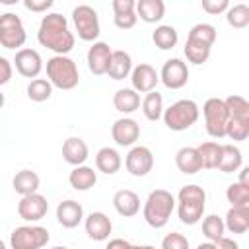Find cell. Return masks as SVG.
I'll list each match as a JSON object with an SVG mask.
<instances>
[{
	"instance_id": "1",
	"label": "cell",
	"mask_w": 249,
	"mask_h": 249,
	"mask_svg": "<svg viewBox=\"0 0 249 249\" xmlns=\"http://www.w3.org/2000/svg\"><path fill=\"white\" fill-rule=\"evenodd\" d=\"M37 41L43 47H47L49 51H53L54 54H68L74 49L76 37L68 29L66 18L62 14L51 12V14L43 16V19L39 23Z\"/></svg>"
},
{
	"instance_id": "2",
	"label": "cell",
	"mask_w": 249,
	"mask_h": 249,
	"mask_svg": "<svg viewBox=\"0 0 249 249\" xmlns=\"http://www.w3.org/2000/svg\"><path fill=\"white\" fill-rule=\"evenodd\" d=\"M206 208V193L198 185H185L177 193V214L185 226L200 222Z\"/></svg>"
},
{
	"instance_id": "3",
	"label": "cell",
	"mask_w": 249,
	"mask_h": 249,
	"mask_svg": "<svg viewBox=\"0 0 249 249\" xmlns=\"http://www.w3.org/2000/svg\"><path fill=\"white\" fill-rule=\"evenodd\" d=\"M173 210H175V196L165 189H156L148 195L142 206V216L148 226L160 230L169 222Z\"/></svg>"
},
{
	"instance_id": "4",
	"label": "cell",
	"mask_w": 249,
	"mask_h": 249,
	"mask_svg": "<svg viewBox=\"0 0 249 249\" xmlns=\"http://www.w3.org/2000/svg\"><path fill=\"white\" fill-rule=\"evenodd\" d=\"M47 80L53 88L74 89L80 84V72L76 62L68 54H54L47 60Z\"/></svg>"
},
{
	"instance_id": "5",
	"label": "cell",
	"mask_w": 249,
	"mask_h": 249,
	"mask_svg": "<svg viewBox=\"0 0 249 249\" xmlns=\"http://www.w3.org/2000/svg\"><path fill=\"white\" fill-rule=\"evenodd\" d=\"M200 117V109L196 105V101L193 99H179L175 103H171L165 111H163V123L169 130L181 132L191 128Z\"/></svg>"
},
{
	"instance_id": "6",
	"label": "cell",
	"mask_w": 249,
	"mask_h": 249,
	"mask_svg": "<svg viewBox=\"0 0 249 249\" xmlns=\"http://www.w3.org/2000/svg\"><path fill=\"white\" fill-rule=\"evenodd\" d=\"M202 115H204L206 132L212 138H224L230 123V109L226 105V99H220V97L206 99L202 105Z\"/></svg>"
},
{
	"instance_id": "7",
	"label": "cell",
	"mask_w": 249,
	"mask_h": 249,
	"mask_svg": "<svg viewBox=\"0 0 249 249\" xmlns=\"http://www.w3.org/2000/svg\"><path fill=\"white\" fill-rule=\"evenodd\" d=\"M72 21H74V27H76V33L82 41H88V43H95L99 33H101V27H99V18H97V12L88 6V4H78L74 10H72Z\"/></svg>"
},
{
	"instance_id": "8",
	"label": "cell",
	"mask_w": 249,
	"mask_h": 249,
	"mask_svg": "<svg viewBox=\"0 0 249 249\" xmlns=\"http://www.w3.org/2000/svg\"><path fill=\"white\" fill-rule=\"evenodd\" d=\"M51 235L43 226H18L10 235L12 249H43Z\"/></svg>"
},
{
	"instance_id": "9",
	"label": "cell",
	"mask_w": 249,
	"mask_h": 249,
	"mask_svg": "<svg viewBox=\"0 0 249 249\" xmlns=\"http://www.w3.org/2000/svg\"><path fill=\"white\" fill-rule=\"evenodd\" d=\"M27 39L23 21L19 19V16L6 12L0 18V45L4 49H18L21 51L23 43Z\"/></svg>"
},
{
	"instance_id": "10",
	"label": "cell",
	"mask_w": 249,
	"mask_h": 249,
	"mask_svg": "<svg viewBox=\"0 0 249 249\" xmlns=\"http://www.w3.org/2000/svg\"><path fill=\"white\" fill-rule=\"evenodd\" d=\"M160 80L167 89H181L189 82L187 62L181 58H167L160 70Z\"/></svg>"
},
{
	"instance_id": "11",
	"label": "cell",
	"mask_w": 249,
	"mask_h": 249,
	"mask_svg": "<svg viewBox=\"0 0 249 249\" xmlns=\"http://www.w3.org/2000/svg\"><path fill=\"white\" fill-rule=\"evenodd\" d=\"M124 167L134 177H146L154 167V154L146 146H132L124 158Z\"/></svg>"
},
{
	"instance_id": "12",
	"label": "cell",
	"mask_w": 249,
	"mask_h": 249,
	"mask_svg": "<svg viewBox=\"0 0 249 249\" xmlns=\"http://www.w3.org/2000/svg\"><path fill=\"white\" fill-rule=\"evenodd\" d=\"M47 212H49V200L39 193L21 196V200L18 202V216L25 222H39L47 216Z\"/></svg>"
},
{
	"instance_id": "13",
	"label": "cell",
	"mask_w": 249,
	"mask_h": 249,
	"mask_svg": "<svg viewBox=\"0 0 249 249\" xmlns=\"http://www.w3.org/2000/svg\"><path fill=\"white\" fill-rule=\"evenodd\" d=\"M111 54H113V49L105 41H95L88 49V54H86L89 72L95 74V76L107 74V68H109V62H111Z\"/></svg>"
},
{
	"instance_id": "14",
	"label": "cell",
	"mask_w": 249,
	"mask_h": 249,
	"mask_svg": "<svg viewBox=\"0 0 249 249\" xmlns=\"http://www.w3.org/2000/svg\"><path fill=\"white\" fill-rule=\"evenodd\" d=\"M14 66L16 70L23 76V78H37L43 70V58L41 54L35 51V49H27L23 47L21 51L16 53V58H14Z\"/></svg>"
},
{
	"instance_id": "15",
	"label": "cell",
	"mask_w": 249,
	"mask_h": 249,
	"mask_svg": "<svg viewBox=\"0 0 249 249\" xmlns=\"http://www.w3.org/2000/svg\"><path fill=\"white\" fill-rule=\"evenodd\" d=\"M160 82V74L156 72V68L148 62H140L134 66L132 74H130V84L132 89H136L138 93H150L156 91V86Z\"/></svg>"
},
{
	"instance_id": "16",
	"label": "cell",
	"mask_w": 249,
	"mask_h": 249,
	"mask_svg": "<svg viewBox=\"0 0 249 249\" xmlns=\"http://www.w3.org/2000/svg\"><path fill=\"white\" fill-rule=\"evenodd\" d=\"M111 136L117 146H134L140 138V124L130 117H121L113 123Z\"/></svg>"
},
{
	"instance_id": "17",
	"label": "cell",
	"mask_w": 249,
	"mask_h": 249,
	"mask_svg": "<svg viewBox=\"0 0 249 249\" xmlns=\"http://www.w3.org/2000/svg\"><path fill=\"white\" fill-rule=\"evenodd\" d=\"M84 228H86V233L89 239L93 241H105L109 239L111 231H113V224H111V218L105 214V212H89L84 220Z\"/></svg>"
},
{
	"instance_id": "18",
	"label": "cell",
	"mask_w": 249,
	"mask_h": 249,
	"mask_svg": "<svg viewBox=\"0 0 249 249\" xmlns=\"http://www.w3.org/2000/svg\"><path fill=\"white\" fill-rule=\"evenodd\" d=\"M89 156V148L88 144L80 138V136H70L64 140L62 144V158L66 163L78 167V165H86V160Z\"/></svg>"
},
{
	"instance_id": "19",
	"label": "cell",
	"mask_w": 249,
	"mask_h": 249,
	"mask_svg": "<svg viewBox=\"0 0 249 249\" xmlns=\"http://www.w3.org/2000/svg\"><path fill=\"white\" fill-rule=\"evenodd\" d=\"M56 220H58V224L62 228H68V230L80 226V222L84 220V208H82V204L76 202V200H72V198L58 202V206H56Z\"/></svg>"
},
{
	"instance_id": "20",
	"label": "cell",
	"mask_w": 249,
	"mask_h": 249,
	"mask_svg": "<svg viewBox=\"0 0 249 249\" xmlns=\"http://www.w3.org/2000/svg\"><path fill=\"white\" fill-rule=\"evenodd\" d=\"M113 206L123 218H132L140 212V196L130 189H121L113 195Z\"/></svg>"
},
{
	"instance_id": "21",
	"label": "cell",
	"mask_w": 249,
	"mask_h": 249,
	"mask_svg": "<svg viewBox=\"0 0 249 249\" xmlns=\"http://www.w3.org/2000/svg\"><path fill=\"white\" fill-rule=\"evenodd\" d=\"M175 165L181 173L185 175H195L202 169V158L198 154V148L193 146H183L175 154Z\"/></svg>"
},
{
	"instance_id": "22",
	"label": "cell",
	"mask_w": 249,
	"mask_h": 249,
	"mask_svg": "<svg viewBox=\"0 0 249 249\" xmlns=\"http://www.w3.org/2000/svg\"><path fill=\"white\" fill-rule=\"evenodd\" d=\"M134 66H132V56L126 53V51H113L111 54V62H109V68H107V76L113 78V80H124L132 74Z\"/></svg>"
},
{
	"instance_id": "23",
	"label": "cell",
	"mask_w": 249,
	"mask_h": 249,
	"mask_svg": "<svg viewBox=\"0 0 249 249\" xmlns=\"http://www.w3.org/2000/svg\"><path fill=\"white\" fill-rule=\"evenodd\" d=\"M113 105H115V109H117L119 113L130 115V113H134L136 109H140V105H142L140 93H138L136 89H132V88H121V89H117L115 95H113Z\"/></svg>"
},
{
	"instance_id": "24",
	"label": "cell",
	"mask_w": 249,
	"mask_h": 249,
	"mask_svg": "<svg viewBox=\"0 0 249 249\" xmlns=\"http://www.w3.org/2000/svg\"><path fill=\"white\" fill-rule=\"evenodd\" d=\"M121 165H123V160H121V154L115 148L103 146L101 150H97V154H95L97 171H101L105 175H115L121 169Z\"/></svg>"
},
{
	"instance_id": "25",
	"label": "cell",
	"mask_w": 249,
	"mask_h": 249,
	"mask_svg": "<svg viewBox=\"0 0 249 249\" xmlns=\"http://www.w3.org/2000/svg\"><path fill=\"white\" fill-rule=\"evenodd\" d=\"M226 230L231 233H245L249 230V202L241 206H231L226 212Z\"/></svg>"
},
{
	"instance_id": "26",
	"label": "cell",
	"mask_w": 249,
	"mask_h": 249,
	"mask_svg": "<svg viewBox=\"0 0 249 249\" xmlns=\"http://www.w3.org/2000/svg\"><path fill=\"white\" fill-rule=\"evenodd\" d=\"M136 16L146 23H158L165 16V4L163 0H138Z\"/></svg>"
},
{
	"instance_id": "27",
	"label": "cell",
	"mask_w": 249,
	"mask_h": 249,
	"mask_svg": "<svg viewBox=\"0 0 249 249\" xmlns=\"http://www.w3.org/2000/svg\"><path fill=\"white\" fill-rule=\"evenodd\" d=\"M68 183L76 191H89L97 183V171H93V167L89 165H78L70 171Z\"/></svg>"
},
{
	"instance_id": "28",
	"label": "cell",
	"mask_w": 249,
	"mask_h": 249,
	"mask_svg": "<svg viewBox=\"0 0 249 249\" xmlns=\"http://www.w3.org/2000/svg\"><path fill=\"white\" fill-rule=\"evenodd\" d=\"M39 185H41V179H39V175H37L35 171H31V169H21V171H18V173L14 175V179H12L14 191H16L18 195H21V196H27V195L37 193Z\"/></svg>"
},
{
	"instance_id": "29",
	"label": "cell",
	"mask_w": 249,
	"mask_h": 249,
	"mask_svg": "<svg viewBox=\"0 0 249 249\" xmlns=\"http://www.w3.org/2000/svg\"><path fill=\"white\" fill-rule=\"evenodd\" d=\"M241 163H243L241 150L235 144H222V160H220L218 169L222 173H233L241 167Z\"/></svg>"
},
{
	"instance_id": "30",
	"label": "cell",
	"mask_w": 249,
	"mask_h": 249,
	"mask_svg": "<svg viewBox=\"0 0 249 249\" xmlns=\"http://www.w3.org/2000/svg\"><path fill=\"white\" fill-rule=\"evenodd\" d=\"M152 41H154V45H156L160 51H169V49H173V47L177 45L179 33H177V29H175L173 25L161 23V25H158V27L154 29Z\"/></svg>"
},
{
	"instance_id": "31",
	"label": "cell",
	"mask_w": 249,
	"mask_h": 249,
	"mask_svg": "<svg viewBox=\"0 0 249 249\" xmlns=\"http://www.w3.org/2000/svg\"><path fill=\"white\" fill-rule=\"evenodd\" d=\"M183 51H185L187 60L198 66V64H204L210 58L212 47L206 45V43H202V41H196V39H189L187 37V43H185V49Z\"/></svg>"
},
{
	"instance_id": "32",
	"label": "cell",
	"mask_w": 249,
	"mask_h": 249,
	"mask_svg": "<svg viewBox=\"0 0 249 249\" xmlns=\"http://www.w3.org/2000/svg\"><path fill=\"white\" fill-rule=\"evenodd\" d=\"M196 148H198V154L202 158V167L204 169H218L220 160H222V144H218L214 140H208V142H202Z\"/></svg>"
},
{
	"instance_id": "33",
	"label": "cell",
	"mask_w": 249,
	"mask_h": 249,
	"mask_svg": "<svg viewBox=\"0 0 249 249\" xmlns=\"http://www.w3.org/2000/svg\"><path fill=\"white\" fill-rule=\"evenodd\" d=\"M163 97H161V93H158V91H150V93H146L144 95V99H142V113H144V117L148 119V121H158V119H161L163 117Z\"/></svg>"
},
{
	"instance_id": "34",
	"label": "cell",
	"mask_w": 249,
	"mask_h": 249,
	"mask_svg": "<svg viewBox=\"0 0 249 249\" xmlns=\"http://www.w3.org/2000/svg\"><path fill=\"white\" fill-rule=\"evenodd\" d=\"M53 95V84L45 78H35L27 86V97L35 103H43Z\"/></svg>"
},
{
	"instance_id": "35",
	"label": "cell",
	"mask_w": 249,
	"mask_h": 249,
	"mask_svg": "<svg viewBox=\"0 0 249 249\" xmlns=\"http://www.w3.org/2000/svg\"><path fill=\"white\" fill-rule=\"evenodd\" d=\"M224 231H226V222L216 216V214H208L204 220H202V233L208 241H218L220 237H224Z\"/></svg>"
},
{
	"instance_id": "36",
	"label": "cell",
	"mask_w": 249,
	"mask_h": 249,
	"mask_svg": "<svg viewBox=\"0 0 249 249\" xmlns=\"http://www.w3.org/2000/svg\"><path fill=\"white\" fill-rule=\"evenodd\" d=\"M226 21L233 29H243L249 25V6L247 4H233L226 12Z\"/></svg>"
},
{
	"instance_id": "37",
	"label": "cell",
	"mask_w": 249,
	"mask_h": 249,
	"mask_svg": "<svg viewBox=\"0 0 249 249\" xmlns=\"http://www.w3.org/2000/svg\"><path fill=\"white\" fill-rule=\"evenodd\" d=\"M226 105L230 109V117L249 123V101L245 97H241V95H228L226 97Z\"/></svg>"
},
{
	"instance_id": "38",
	"label": "cell",
	"mask_w": 249,
	"mask_h": 249,
	"mask_svg": "<svg viewBox=\"0 0 249 249\" xmlns=\"http://www.w3.org/2000/svg\"><path fill=\"white\" fill-rule=\"evenodd\" d=\"M216 27L212 25V23H196V25H193L191 27V31H189V39H196V41H202V43H206V45H214V41H216Z\"/></svg>"
},
{
	"instance_id": "39",
	"label": "cell",
	"mask_w": 249,
	"mask_h": 249,
	"mask_svg": "<svg viewBox=\"0 0 249 249\" xmlns=\"http://www.w3.org/2000/svg\"><path fill=\"white\" fill-rule=\"evenodd\" d=\"M226 198L231 206H241L249 202V189L243 187L241 183H231L226 189Z\"/></svg>"
},
{
	"instance_id": "40",
	"label": "cell",
	"mask_w": 249,
	"mask_h": 249,
	"mask_svg": "<svg viewBox=\"0 0 249 249\" xmlns=\"http://www.w3.org/2000/svg\"><path fill=\"white\" fill-rule=\"evenodd\" d=\"M226 136L230 140H235V142L245 140L249 136V123L230 117V123H228V128H226Z\"/></svg>"
},
{
	"instance_id": "41",
	"label": "cell",
	"mask_w": 249,
	"mask_h": 249,
	"mask_svg": "<svg viewBox=\"0 0 249 249\" xmlns=\"http://www.w3.org/2000/svg\"><path fill=\"white\" fill-rule=\"evenodd\" d=\"M161 249H189V239L179 231H171L161 239Z\"/></svg>"
},
{
	"instance_id": "42",
	"label": "cell",
	"mask_w": 249,
	"mask_h": 249,
	"mask_svg": "<svg viewBox=\"0 0 249 249\" xmlns=\"http://www.w3.org/2000/svg\"><path fill=\"white\" fill-rule=\"evenodd\" d=\"M230 2L228 0H202V10L210 16H218L230 10Z\"/></svg>"
},
{
	"instance_id": "43",
	"label": "cell",
	"mask_w": 249,
	"mask_h": 249,
	"mask_svg": "<svg viewBox=\"0 0 249 249\" xmlns=\"http://www.w3.org/2000/svg\"><path fill=\"white\" fill-rule=\"evenodd\" d=\"M138 21V16L136 12H130V14H119V16H113V23L119 27V29H132Z\"/></svg>"
},
{
	"instance_id": "44",
	"label": "cell",
	"mask_w": 249,
	"mask_h": 249,
	"mask_svg": "<svg viewBox=\"0 0 249 249\" xmlns=\"http://www.w3.org/2000/svg\"><path fill=\"white\" fill-rule=\"evenodd\" d=\"M111 8H113V14L119 16V14H130V12H136V2L134 0H113L111 2Z\"/></svg>"
},
{
	"instance_id": "45",
	"label": "cell",
	"mask_w": 249,
	"mask_h": 249,
	"mask_svg": "<svg viewBox=\"0 0 249 249\" xmlns=\"http://www.w3.org/2000/svg\"><path fill=\"white\" fill-rule=\"evenodd\" d=\"M53 0H23V6L27 8V10H31V12H35V14H43V12H47L49 8H53Z\"/></svg>"
},
{
	"instance_id": "46",
	"label": "cell",
	"mask_w": 249,
	"mask_h": 249,
	"mask_svg": "<svg viewBox=\"0 0 249 249\" xmlns=\"http://www.w3.org/2000/svg\"><path fill=\"white\" fill-rule=\"evenodd\" d=\"M12 78V62L6 56H0V84H8Z\"/></svg>"
},
{
	"instance_id": "47",
	"label": "cell",
	"mask_w": 249,
	"mask_h": 249,
	"mask_svg": "<svg viewBox=\"0 0 249 249\" xmlns=\"http://www.w3.org/2000/svg\"><path fill=\"white\" fill-rule=\"evenodd\" d=\"M214 245H216V249H239V245H237V241H233L231 237H220L218 241H214Z\"/></svg>"
},
{
	"instance_id": "48",
	"label": "cell",
	"mask_w": 249,
	"mask_h": 249,
	"mask_svg": "<svg viewBox=\"0 0 249 249\" xmlns=\"http://www.w3.org/2000/svg\"><path fill=\"white\" fill-rule=\"evenodd\" d=\"M105 249H132V243H128L126 239H121V237H115L107 243Z\"/></svg>"
},
{
	"instance_id": "49",
	"label": "cell",
	"mask_w": 249,
	"mask_h": 249,
	"mask_svg": "<svg viewBox=\"0 0 249 249\" xmlns=\"http://www.w3.org/2000/svg\"><path fill=\"white\" fill-rule=\"evenodd\" d=\"M237 183H241L243 187H247V189H249V165L241 167V171H239V177H237Z\"/></svg>"
},
{
	"instance_id": "50",
	"label": "cell",
	"mask_w": 249,
	"mask_h": 249,
	"mask_svg": "<svg viewBox=\"0 0 249 249\" xmlns=\"http://www.w3.org/2000/svg\"><path fill=\"white\" fill-rule=\"evenodd\" d=\"M196 249H216V245L212 241H206V243H198Z\"/></svg>"
},
{
	"instance_id": "51",
	"label": "cell",
	"mask_w": 249,
	"mask_h": 249,
	"mask_svg": "<svg viewBox=\"0 0 249 249\" xmlns=\"http://www.w3.org/2000/svg\"><path fill=\"white\" fill-rule=\"evenodd\" d=\"M132 249H156L154 245H132Z\"/></svg>"
},
{
	"instance_id": "52",
	"label": "cell",
	"mask_w": 249,
	"mask_h": 249,
	"mask_svg": "<svg viewBox=\"0 0 249 249\" xmlns=\"http://www.w3.org/2000/svg\"><path fill=\"white\" fill-rule=\"evenodd\" d=\"M53 249H68V247H64V245H56V247H53Z\"/></svg>"
}]
</instances>
